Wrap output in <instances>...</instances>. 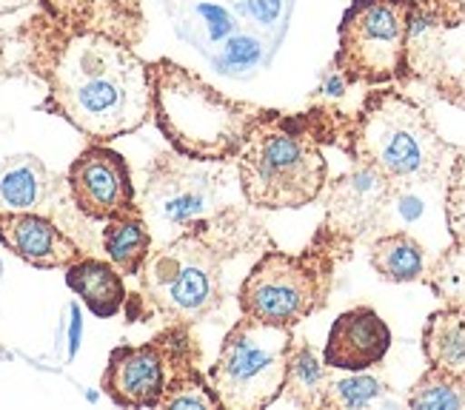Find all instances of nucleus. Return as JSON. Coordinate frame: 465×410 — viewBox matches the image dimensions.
<instances>
[{"label":"nucleus","instance_id":"nucleus-1","mask_svg":"<svg viewBox=\"0 0 465 410\" xmlns=\"http://www.w3.org/2000/svg\"><path fill=\"white\" fill-rule=\"evenodd\" d=\"M49 100L92 140L124 137L154 114L152 66L106 34H74L54 57Z\"/></svg>","mask_w":465,"mask_h":410},{"label":"nucleus","instance_id":"nucleus-2","mask_svg":"<svg viewBox=\"0 0 465 410\" xmlns=\"http://www.w3.org/2000/svg\"><path fill=\"white\" fill-rule=\"evenodd\" d=\"M154 120L177 154L223 162L240 154L242 142L269 112L237 102L212 89L183 66L160 60L152 66Z\"/></svg>","mask_w":465,"mask_h":410},{"label":"nucleus","instance_id":"nucleus-3","mask_svg":"<svg viewBox=\"0 0 465 410\" xmlns=\"http://www.w3.org/2000/svg\"><path fill=\"white\" fill-rule=\"evenodd\" d=\"M351 157L400 191L449 174L457 149L437 134L417 102L400 92H371L354 122Z\"/></svg>","mask_w":465,"mask_h":410},{"label":"nucleus","instance_id":"nucleus-4","mask_svg":"<svg viewBox=\"0 0 465 410\" xmlns=\"http://www.w3.org/2000/svg\"><path fill=\"white\" fill-rule=\"evenodd\" d=\"M237 177L254 209H302L326 186V157L300 122L269 112L242 142Z\"/></svg>","mask_w":465,"mask_h":410},{"label":"nucleus","instance_id":"nucleus-5","mask_svg":"<svg viewBox=\"0 0 465 410\" xmlns=\"http://www.w3.org/2000/svg\"><path fill=\"white\" fill-rule=\"evenodd\" d=\"M220 229H189L149 254L140 268L143 294L174 322H200L223 302V251L214 237Z\"/></svg>","mask_w":465,"mask_h":410},{"label":"nucleus","instance_id":"nucleus-6","mask_svg":"<svg viewBox=\"0 0 465 410\" xmlns=\"http://www.w3.org/2000/svg\"><path fill=\"white\" fill-rule=\"evenodd\" d=\"M292 347H294L292 327L242 317L226 334L220 356L209 371L220 407L229 410L269 407L286 391Z\"/></svg>","mask_w":465,"mask_h":410},{"label":"nucleus","instance_id":"nucleus-7","mask_svg":"<svg viewBox=\"0 0 465 410\" xmlns=\"http://www.w3.org/2000/svg\"><path fill=\"white\" fill-rule=\"evenodd\" d=\"M414 0H354L340 24L334 66L354 83H389L406 74Z\"/></svg>","mask_w":465,"mask_h":410},{"label":"nucleus","instance_id":"nucleus-8","mask_svg":"<svg viewBox=\"0 0 465 410\" xmlns=\"http://www.w3.org/2000/svg\"><path fill=\"white\" fill-rule=\"evenodd\" d=\"M329 279L331 262L312 249L300 257L269 251L240 285V311L260 322L294 327L322 308Z\"/></svg>","mask_w":465,"mask_h":410},{"label":"nucleus","instance_id":"nucleus-9","mask_svg":"<svg viewBox=\"0 0 465 410\" xmlns=\"http://www.w3.org/2000/svg\"><path fill=\"white\" fill-rule=\"evenodd\" d=\"M223 182L206 169V160H160L149 174L146 186V217L154 225L174 231H189L203 225L217 209Z\"/></svg>","mask_w":465,"mask_h":410},{"label":"nucleus","instance_id":"nucleus-10","mask_svg":"<svg viewBox=\"0 0 465 410\" xmlns=\"http://www.w3.org/2000/svg\"><path fill=\"white\" fill-rule=\"evenodd\" d=\"M69 189L77 209L92 220L140 214L126 160L106 146H92L69 169Z\"/></svg>","mask_w":465,"mask_h":410},{"label":"nucleus","instance_id":"nucleus-11","mask_svg":"<svg viewBox=\"0 0 465 410\" xmlns=\"http://www.w3.org/2000/svg\"><path fill=\"white\" fill-rule=\"evenodd\" d=\"M397 189L377 169L357 162L337 177L326 197V231L337 239H360L380 222Z\"/></svg>","mask_w":465,"mask_h":410},{"label":"nucleus","instance_id":"nucleus-12","mask_svg":"<svg viewBox=\"0 0 465 410\" xmlns=\"http://www.w3.org/2000/svg\"><path fill=\"white\" fill-rule=\"evenodd\" d=\"M391 347V331L389 325L380 319L374 308H351V311L340 314L329 331L326 351L322 359L331 371H369L386 359Z\"/></svg>","mask_w":465,"mask_h":410},{"label":"nucleus","instance_id":"nucleus-13","mask_svg":"<svg viewBox=\"0 0 465 410\" xmlns=\"http://www.w3.org/2000/svg\"><path fill=\"white\" fill-rule=\"evenodd\" d=\"M166 356L157 345L117 347L104 374V391L124 407H160L166 394Z\"/></svg>","mask_w":465,"mask_h":410},{"label":"nucleus","instance_id":"nucleus-14","mask_svg":"<svg viewBox=\"0 0 465 410\" xmlns=\"http://www.w3.org/2000/svg\"><path fill=\"white\" fill-rule=\"evenodd\" d=\"M0 242L35 268H66L80 259V249L57 225L35 211L0 214Z\"/></svg>","mask_w":465,"mask_h":410},{"label":"nucleus","instance_id":"nucleus-15","mask_svg":"<svg viewBox=\"0 0 465 410\" xmlns=\"http://www.w3.org/2000/svg\"><path fill=\"white\" fill-rule=\"evenodd\" d=\"M66 282L100 319L114 317L126 302V285L114 262L80 257L72 265H66Z\"/></svg>","mask_w":465,"mask_h":410},{"label":"nucleus","instance_id":"nucleus-16","mask_svg":"<svg viewBox=\"0 0 465 410\" xmlns=\"http://www.w3.org/2000/svg\"><path fill=\"white\" fill-rule=\"evenodd\" d=\"M422 354L437 371L465 382V308L446 305L422 327Z\"/></svg>","mask_w":465,"mask_h":410},{"label":"nucleus","instance_id":"nucleus-17","mask_svg":"<svg viewBox=\"0 0 465 410\" xmlns=\"http://www.w3.org/2000/svg\"><path fill=\"white\" fill-rule=\"evenodd\" d=\"M49 194V174L37 157H12L0 169V209L37 211Z\"/></svg>","mask_w":465,"mask_h":410},{"label":"nucleus","instance_id":"nucleus-18","mask_svg":"<svg viewBox=\"0 0 465 410\" xmlns=\"http://www.w3.org/2000/svg\"><path fill=\"white\" fill-rule=\"evenodd\" d=\"M331 382V367L314 354L306 342H294L286 374V394L297 407H326V394Z\"/></svg>","mask_w":465,"mask_h":410},{"label":"nucleus","instance_id":"nucleus-19","mask_svg":"<svg viewBox=\"0 0 465 410\" xmlns=\"http://www.w3.org/2000/svg\"><path fill=\"white\" fill-rule=\"evenodd\" d=\"M371 265L386 282H417L426 277V251L411 234L394 231L371 245Z\"/></svg>","mask_w":465,"mask_h":410},{"label":"nucleus","instance_id":"nucleus-20","mask_svg":"<svg viewBox=\"0 0 465 410\" xmlns=\"http://www.w3.org/2000/svg\"><path fill=\"white\" fill-rule=\"evenodd\" d=\"M104 249L120 274H140L152 254V234L140 214H124L106 222Z\"/></svg>","mask_w":465,"mask_h":410},{"label":"nucleus","instance_id":"nucleus-21","mask_svg":"<svg viewBox=\"0 0 465 410\" xmlns=\"http://www.w3.org/2000/svg\"><path fill=\"white\" fill-rule=\"evenodd\" d=\"M422 279L429 282V288L446 305L465 308V242L454 239L449 249L431 262V268H426V277Z\"/></svg>","mask_w":465,"mask_h":410},{"label":"nucleus","instance_id":"nucleus-22","mask_svg":"<svg viewBox=\"0 0 465 410\" xmlns=\"http://www.w3.org/2000/svg\"><path fill=\"white\" fill-rule=\"evenodd\" d=\"M409 407H414V410H460V407H465V382L446 371L429 367V371L414 382L411 394H409Z\"/></svg>","mask_w":465,"mask_h":410},{"label":"nucleus","instance_id":"nucleus-23","mask_svg":"<svg viewBox=\"0 0 465 410\" xmlns=\"http://www.w3.org/2000/svg\"><path fill=\"white\" fill-rule=\"evenodd\" d=\"M160 407H220L214 387L203 382L197 367L189 362L172 365V379L166 385V394L160 399Z\"/></svg>","mask_w":465,"mask_h":410},{"label":"nucleus","instance_id":"nucleus-24","mask_svg":"<svg viewBox=\"0 0 465 410\" xmlns=\"http://www.w3.org/2000/svg\"><path fill=\"white\" fill-rule=\"evenodd\" d=\"M386 394V385L377 376H369L366 371H346V376H331L326 407H342V410H357L369 407Z\"/></svg>","mask_w":465,"mask_h":410},{"label":"nucleus","instance_id":"nucleus-25","mask_svg":"<svg viewBox=\"0 0 465 410\" xmlns=\"http://www.w3.org/2000/svg\"><path fill=\"white\" fill-rule=\"evenodd\" d=\"M260 60H262V40L249 32H237L229 40H223V54H220L214 63H217V72L242 77V74H252L260 66Z\"/></svg>","mask_w":465,"mask_h":410},{"label":"nucleus","instance_id":"nucleus-26","mask_svg":"<svg viewBox=\"0 0 465 410\" xmlns=\"http://www.w3.org/2000/svg\"><path fill=\"white\" fill-rule=\"evenodd\" d=\"M446 222L454 239L465 242V149L457 151L446 182Z\"/></svg>","mask_w":465,"mask_h":410},{"label":"nucleus","instance_id":"nucleus-27","mask_svg":"<svg viewBox=\"0 0 465 410\" xmlns=\"http://www.w3.org/2000/svg\"><path fill=\"white\" fill-rule=\"evenodd\" d=\"M200 17H203V26H206V37L212 44H223L234 34V17L223 9V6H214V4H200L194 9Z\"/></svg>","mask_w":465,"mask_h":410},{"label":"nucleus","instance_id":"nucleus-28","mask_svg":"<svg viewBox=\"0 0 465 410\" xmlns=\"http://www.w3.org/2000/svg\"><path fill=\"white\" fill-rule=\"evenodd\" d=\"M246 15L260 29H274L286 15V0H246Z\"/></svg>","mask_w":465,"mask_h":410},{"label":"nucleus","instance_id":"nucleus-29","mask_svg":"<svg viewBox=\"0 0 465 410\" xmlns=\"http://www.w3.org/2000/svg\"><path fill=\"white\" fill-rule=\"evenodd\" d=\"M46 6L64 24H77V20H84L89 15L94 0H46Z\"/></svg>","mask_w":465,"mask_h":410},{"label":"nucleus","instance_id":"nucleus-30","mask_svg":"<svg viewBox=\"0 0 465 410\" xmlns=\"http://www.w3.org/2000/svg\"><path fill=\"white\" fill-rule=\"evenodd\" d=\"M346 86H349V77L334 66V69L326 74V80H322V94H326V97H342Z\"/></svg>","mask_w":465,"mask_h":410},{"label":"nucleus","instance_id":"nucleus-31","mask_svg":"<svg viewBox=\"0 0 465 410\" xmlns=\"http://www.w3.org/2000/svg\"><path fill=\"white\" fill-rule=\"evenodd\" d=\"M32 0H0V15H6V12H15V9H24L29 6Z\"/></svg>","mask_w":465,"mask_h":410},{"label":"nucleus","instance_id":"nucleus-32","mask_svg":"<svg viewBox=\"0 0 465 410\" xmlns=\"http://www.w3.org/2000/svg\"><path fill=\"white\" fill-rule=\"evenodd\" d=\"M0 277H4V262H0Z\"/></svg>","mask_w":465,"mask_h":410}]
</instances>
